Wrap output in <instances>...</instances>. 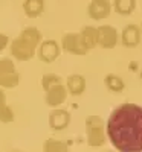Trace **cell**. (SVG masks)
Segmentation results:
<instances>
[{
    "mask_svg": "<svg viewBox=\"0 0 142 152\" xmlns=\"http://www.w3.org/2000/svg\"><path fill=\"white\" fill-rule=\"evenodd\" d=\"M106 134L116 152H142V107L122 104L106 122Z\"/></svg>",
    "mask_w": 142,
    "mask_h": 152,
    "instance_id": "1",
    "label": "cell"
},
{
    "mask_svg": "<svg viewBox=\"0 0 142 152\" xmlns=\"http://www.w3.org/2000/svg\"><path fill=\"white\" fill-rule=\"evenodd\" d=\"M41 41H43V37H41V32L38 31V28L26 26L18 34V37H16L9 44L12 58L21 62L32 59Z\"/></svg>",
    "mask_w": 142,
    "mask_h": 152,
    "instance_id": "2",
    "label": "cell"
},
{
    "mask_svg": "<svg viewBox=\"0 0 142 152\" xmlns=\"http://www.w3.org/2000/svg\"><path fill=\"white\" fill-rule=\"evenodd\" d=\"M86 137L90 148H101L107 142L106 123L99 116H89L86 119Z\"/></svg>",
    "mask_w": 142,
    "mask_h": 152,
    "instance_id": "3",
    "label": "cell"
},
{
    "mask_svg": "<svg viewBox=\"0 0 142 152\" xmlns=\"http://www.w3.org/2000/svg\"><path fill=\"white\" fill-rule=\"evenodd\" d=\"M20 84V73L11 58H0V88H16Z\"/></svg>",
    "mask_w": 142,
    "mask_h": 152,
    "instance_id": "4",
    "label": "cell"
},
{
    "mask_svg": "<svg viewBox=\"0 0 142 152\" xmlns=\"http://www.w3.org/2000/svg\"><path fill=\"white\" fill-rule=\"evenodd\" d=\"M61 49L64 50V52L72 53V55H78V56H83L89 52V50L86 49V46H84L83 37H81L80 32L64 34L63 38H61Z\"/></svg>",
    "mask_w": 142,
    "mask_h": 152,
    "instance_id": "5",
    "label": "cell"
},
{
    "mask_svg": "<svg viewBox=\"0 0 142 152\" xmlns=\"http://www.w3.org/2000/svg\"><path fill=\"white\" fill-rule=\"evenodd\" d=\"M61 53V47L57 40H43L37 49V56L41 62L46 64H52L54 61L58 59Z\"/></svg>",
    "mask_w": 142,
    "mask_h": 152,
    "instance_id": "6",
    "label": "cell"
},
{
    "mask_svg": "<svg viewBox=\"0 0 142 152\" xmlns=\"http://www.w3.org/2000/svg\"><path fill=\"white\" fill-rule=\"evenodd\" d=\"M98 29V46L102 49H113L116 47L119 41V34L116 28L109 26V24H102L96 28Z\"/></svg>",
    "mask_w": 142,
    "mask_h": 152,
    "instance_id": "7",
    "label": "cell"
},
{
    "mask_svg": "<svg viewBox=\"0 0 142 152\" xmlns=\"http://www.w3.org/2000/svg\"><path fill=\"white\" fill-rule=\"evenodd\" d=\"M47 122H49V128L52 131H63L70 125V114L67 110L54 108L49 113Z\"/></svg>",
    "mask_w": 142,
    "mask_h": 152,
    "instance_id": "8",
    "label": "cell"
},
{
    "mask_svg": "<svg viewBox=\"0 0 142 152\" xmlns=\"http://www.w3.org/2000/svg\"><path fill=\"white\" fill-rule=\"evenodd\" d=\"M67 88L64 84H58V85H54V87H50L49 90L46 91V105L50 107V108H60L61 104L66 102V99H67Z\"/></svg>",
    "mask_w": 142,
    "mask_h": 152,
    "instance_id": "9",
    "label": "cell"
},
{
    "mask_svg": "<svg viewBox=\"0 0 142 152\" xmlns=\"http://www.w3.org/2000/svg\"><path fill=\"white\" fill-rule=\"evenodd\" d=\"M112 12V3L109 0H92L87 6V14L92 20H104Z\"/></svg>",
    "mask_w": 142,
    "mask_h": 152,
    "instance_id": "10",
    "label": "cell"
},
{
    "mask_svg": "<svg viewBox=\"0 0 142 152\" xmlns=\"http://www.w3.org/2000/svg\"><path fill=\"white\" fill-rule=\"evenodd\" d=\"M141 28L136 24H127L121 32V43L124 47H136L141 43Z\"/></svg>",
    "mask_w": 142,
    "mask_h": 152,
    "instance_id": "11",
    "label": "cell"
},
{
    "mask_svg": "<svg viewBox=\"0 0 142 152\" xmlns=\"http://www.w3.org/2000/svg\"><path fill=\"white\" fill-rule=\"evenodd\" d=\"M64 85H66L69 94H72V96H81L86 91V78L83 75H78V73L69 75Z\"/></svg>",
    "mask_w": 142,
    "mask_h": 152,
    "instance_id": "12",
    "label": "cell"
},
{
    "mask_svg": "<svg viewBox=\"0 0 142 152\" xmlns=\"http://www.w3.org/2000/svg\"><path fill=\"white\" fill-rule=\"evenodd\" d=\"M44 0H24L23 11L29 18H37L44 12Z\"/></svg>",
    "mask_w": 142,
    "mask_h": 152,
    "instance_id": "13",
    "label": "cell"
},
{
    "mask_svg": "<svg viewBox=\"0 0 142 152\" xmlns=\"http://www.w3.org/2000/svg\"><path fill=\"white\" fill-rule=\"evenodd\" d=\"M81 37L87 50H92L98 46V29L93 26H84L81 29Z\"/></svg>",
    "mask_w": 142,
    "mask_h": 152,
    "instance_id": "14",
    "label": "cell"
},
{
    "mask_svg": "<svg viewBox=\"0 0 142 152\" xmlns=\"http://www.w3.org/2000/svg\"><path fill=\"white\" fill-rule=\"evenodd\" d=\"M113 9L119 15H130L136 9V0H115Z\"/></svg>",
    "mask_w": 142,
    "mask_h": 152,
    "instance_id": "15",
    "label": "cell"
},
{
    "mask_svg": "<svg viewBox=\"0 0 142 152\" xmlns=\"http://www.w3.org/2000/svg\"><path fill=\"white\" fill-rule=\"evenodd\" d=\"M104 84H106V87L109 88V90L113 91V93H121L124 88H125L124 79L121 78V76L113 75V73H110V75L106 76V78H104Z\"/></svg>",
    "mask_w": 142,
    "mask_h": 152,
    "instance_id": "16",
    "label": "cell"
},
{
    "mask_svg": "<svg viewBox=\"0 0 142 152\" xmlns=\"http://www.w3.org/2000/svg\"><path fill=\"white\" fill-rule=\"evenodd\" d=\"M43 152H69V148L64 142L57 138H47L43 143Z\"/></svg>",
    "mask_w": 142,
    "mask_h": 152,
    "instance_id": "17",
    "label": "cell"
},
{
    "mask_svg": "<svg viewBox=\"0 0 142 152\" xmlns=\"http://www.w3.org/2000/svg\"><path fill=\"white\" fill-rule=\"evenodd\" d=\"M58 84H63V81H61V76H58L55 73H44L41 76V87L44 91H47L50 87L58 85Z\"/></svg>",
    "mask_w": 142,
    "mask_h": 152,
    "instance_id": "18",
    "label": "cell"
},
{
    "mask_svg": "<svg viewBox=\"0 0 142 152\" xmlns=\"http://www.w3.org/2000/svg\"><path fill=\"white\" fill-rule=\"evenodd\" d=\"M0 122L2 123L14 122V111H12V108L8 104L3 105V107H0Z\"/></svg>",
    "mask_w": 142,
    "mask_h": 152,
    "instance_id": "19",
    "label": "cell"
},
{
    "mask_svg": "<svg viewBox=\"0 0 142 152\" xmlns=\"http://www.w3.org/2000/svg\"><path fill=\"white\" fill-rule=\"evenodd\" d=\"M11 44V40H9V37L6 34H2L0 32V52H3V50Z\"/></svg>",
    "mask_w": 142,
    "mask_h": 152,
    "instance_id": "20",
    "label": "cell"
},
{
    "mask_svg": "<svg viewBox=\"0 0 142 152\" xmlns=\"http://www.w3.org/2000/svg\"><path fill=\"white\" fill-rule=\"evenodd\" d=\"M6 105V94L3 91V88H0V107Z\"/></svg>",
    "mask_w": 142,
    "mask_h": 152,
    "instance_id": "21",
    "label": "cell"
},
{
    "mask_svg": "<svg viewBox=\"0 0 142 152\" xmlns=\"http://www.w3.org/2000/svg\"><path fill=\"white\" fill-rule=\"evenodd\" d=\"M12 152H21V151H12Z\"/></svg>",
    "mask_w": 142,
    "mask_h": 152,
    "instance_id": "22",
    "label": "cell"
},
{
    "mask_svg": "<svg viewBox=\"0 0 142 152\" xmlns=\"http://www.w3.org/2000/svg\"><path fill=\"white\" fill-rule=\"evenodd\" d=\"M106 152H115V151H106Z\"/></svg>",
    "mask_w": 142,
    "mask_h": 152,
    "instance_id": "23",
    "label": "cell"
},
{
    "mask_svg": "<svg viewBox=\"0 0 142 152\" xmlns=\"http://www.w3.org/2000/svg\"><path fill=\"white\" fill-rule=\"evenodd\" d=\"M141 31H142V26H141Z\"/></svg>",
    "mask_w": 142,
    "mask_h": 152,
    "instance_id": "24",
    "label": "cell"
}]
</instances>
